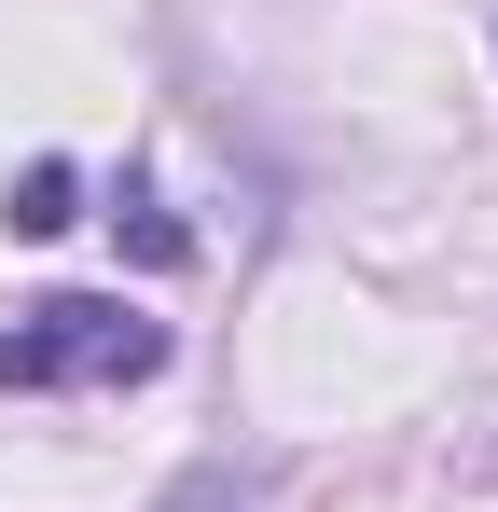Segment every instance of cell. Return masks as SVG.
Listing matches in <instances>:
<instances>
[{
  "mask_svg": "<svg viewBox=\"0 0 498 512\" xmlns=\"http://www.w3.org/2000/svg\"><path fill=\"white\" fill-rule=\"evenodd\" d=\"M166 360V319H139L125 291H42L0 319V388H139Z\"/></svg>",
  "mask_w": 498,
  "mask_h": 512,
  "instance_id": "1",
  "label": "cell"
},
{
  "mask_svg": "<svg viewBox=\"0 0 498 512\" xmlns=\"http://www.w3.org/2000/svg\"><path fill=\"white\" fill-rule=\"evenodd\" d=\"M70 194H83L70 167H28V180H14V194H0V222H14V236H56V222H83Z\"/></svg>",
  "mask_w": 498,
  "mask_h": 512,
  "instance_id": "2",
  "label": "cell"
}]
</instances>
